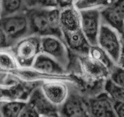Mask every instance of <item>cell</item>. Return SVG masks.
Here are the masks:
<instances>
[{
    "label": "cell",
    "mask_w": 124,
    "mask_h": 117,
    "mask_svg": "<svg viewBox=\"0 0 124 117\" xmlns=\"http://www.w3.org/2000/svg\"><path fill=\"white\" fill-rule=\"evenodd\" d=\"M109 78L117 85L124 88V69L116 65L111 71Z\"/></svg>",
    "instance_id": "25"
},
{
    "label": "cell",
    "mask_w": 124,
    "mask_h": 117,
    "mask_svg": "<svg viewBox=\"0 0 124 117\" xmlns=\"http://www.w3.org/2000/svg\"><path fill=\"white\" fill-rule=\"evenodd\" d=\"M15 79L24 84L40 83L51 80L66 81L71 84H76V81L72 75L68 73L63 75H49L37 70L32 67H19L13 72L11 76Z\"/></svg>",
    "instance_id": "5"
},
{
    "label": "cell",
    "mask_w": 124,
    "mask_h": 117,
    "mask_svg": "<svg viewBox=\"0 0 124 117\" xmlns=\"http://www.w3.org/2000/svg\"><path fill=\"white\" fill-rule=\"evenodd\" d=\"M28 17L32 34L40 37L53 35L62 37L63 33L60 23V9H29Z\"/></svg>",
    "instance_id": "1"
},
{
    "label": "cell",
    "mask_w": 124,
    "mask_h": 117,
    "mask_svg": "<svg viewBox=\"0 0 124 117\" xmlns=\"http://www.w3.org/2000/svg\"><path fill=\"white\" fill-rule=\"evenodd\" d=\"M27 101L37 110L40 117L60 116L59 108L54 106L48 101L42 93L39 85L30 92Z\"/></svg>",
    "instance_id": "12"
},
{
    "label": "cell",
    "mask_w": 124,
    "mask_h": 117,
    "mask_svg": "<svg viewBox=\"0 0 124 117\" xmlns=\"http://www.w3.org/2000/svg\"><path fill=\"white\" fill-rule=\"evenodd\" d=\"M103 88L113 101L124 102V88L114 83L109 77L104 81Z\"/></svg>",
    "instance_id": "22"
},
{
    "label": "cell",
    "mask_w": 124,
    "mask_h": 117,
    "mask_svg": "<svg viewBox=\"0 0 124 117\" xmlns=\"http://www.w3.org/2000/svg\"><path fill=\"white\" fill-rule=\"evenodd\" d=\"M70 84L66 81L51 80L42 82L39 87L48 101L60 108L66 102L71 93Z\"/></svg>",
    "instance_id": "7"
},
{
    "label": "cell",
    "mask_w": 124,
    "mask_h": 117,
    "mask_svg": "<svg viewBox=\"0 0 124 117\" xmlns=\"http://www.w3.org/2000/svg\"><path fill=\"white\" fill-rule=\"evenodd\" d=\"M57 8L59 9L73 5L74 0H55Z\"/></svg>",
    "instance_id": "29"
},
{
    "label": "cell",
    "mask_w": 124,
    "mask_h": 117,
    "mask_svg": "<svg viewBox=\"0 0 124 117\" xmlns=\"http://www.w3.org/2000/svg\"><path fill=\"white\" fill-rule=\"evenodd\" d=\"M41 37V52L47 55L68 70L70 64V51L63 38L53 35Z\"/></svg>",
    "instance_id": "4"
},
{
    "label": "cell",
    "mask_w": 124,
    "mask_h": 117,
    "mask_svg": "<svg viewBox=\"0 0 124 117\" xmlns=\"http://www.w3.org/2000/svg\"><path fill=\"white\" fill-rule=\"evenodd\" d=\"M113 107L116 117H124V101H113Z\"/></svg>",
    "instance_id": "28"
},
{
    "label": "cell",
    "mask_w": 124,
    "mask_h": 117,
    "mask_svg": "<svg viewBox=\"0 0 124 117\" xmlns=\"http://www.w3.org/2000/svg\"><path fill=\"white\" fill-rule=\"evenodd\" d=\"M26 9L57 8L55 0H24Z\"/></svg>",
    "instance_id": "24"
},
{
    "label": "cell",
    "mask_w": 124,
    "mask_h": 117,
    "mask_svg": "<svg viewBox=\"0 0 124 117\" xmlns=\"http://www.w3.org/2000/svg\"><path fill=\"white\" fill-rule=\"evenodd\" d=\"M80 29L91 45H97V37L102 25L101 9L80 11Z\"/></svg>",
    "instance_id": "8"
},
{
    "label": "cell",
    "mask_w": 124,
    "mask_h": 117,
    "mask_svg": "<svg viewBox=\"0 0 124 117\" xmlns=\"http://www.w3.org/2000/svg\"><path fill=\"white\" fill-rule=\"evenodd\" d=\"M120 35H121V39H122V40L123 42H124V31L121 34H120Z\"/></svg>",
    "instance_id": "32"
},
{
    "label": "cell",
    "mask_w": 124,
    "mask_h": 117,
    "mask_svg": "<svg viewBox=\"0 0 124 117\" xmlns=\"http://www.w3.org/2000/svg\"><path fill=\"white\" fill-rule=\"evenodd\" d=\"M117 1V0H103L105 7L113 6L116 4Z\"/></svg>",
    "instance_id": "31"
},
{
    "label": "cell",
    "mask_w": 124,
    "mask_h": 117,
    "mask_svg": "<svg viewBox=\"0 0 124 117\" xmlns=\"http://www.w3.org/2000/svg\"><path fill=\"white\" fill-rule=\"evenodd\" d=\"M24 84L18 80L9 84H0V103L14 100L24 99L23 97L27 93Z\"/></svg>",
    "instance_id": "16"
},
{
    "label": "cell",
    "mask_w": 124,
    "mask_h": 117,
    "mask_svg": "<svg viewBox=\"0 0 124 117\" xmlns=\"http://www.w3.org/2000/svg\"><path fill=\"white\" fill-rule=\"evenodd\" d=\"M40 117V115L32 105L27 101V104L24 108L20 117Z\"/></svg>",
    "instance_id": "27"
},
{
    "label": "cell",
    "mask_w": 124,
    "mask_h": 117,
    "mask_svg": "<svg viewBox=\"0 0 124 117\" xmlns=\"http://www.w3.org/2000/svg\"><path fill=\"white\" fill-rule=\"evenodd\" d=\"M87 54L92 59L107 68L110 72L116 66L115 63L108 54L98 45H91Z\"/></svg>",
    "instance_id": "20"
},
{
    "label": "cell",
    "mask_w": 124,
    "mask_h": 117,
    "mask_svg": "<svg viewBox=\"0 0 124 117\" xmlns=\"http://www.w3.org/2000/svg\"><path fill=\"white\" fill-rule=\"evenodd\" d=\"M60 23L62 32L80 29V11L74 5L60 9Z\"/></svg>",
    "instance_id": "14"
},
{
    "label": "cell",
    "mask_w": 124,
    "mask_h": 117,
    "mask_svg": "<svg viewBox=\"0 0 124 117\" xmlns=\"http://www.w3.org/2000/svg\"><path fill=\"white\" fill-rule=\"evenodd\" d=\"M116 65L121 68L124 69V42L122 41V45L120 50V55Z\"/></svg>",
    "instance_id": "30"
},
{
    "label": "cell",
    "mask_w": 124,
    "mask_h": 117,
    "mask_svg": "<svg viewBox=\"0 0 124 117\" xmlns=\"http://www.w3.org/2000/svg\"><path fill=\"white\" fill-rule=\"evenodd\" d=\"M62 38L70 52L78 55L87 54L91 45L80 29L72 31H63Z\"/></svg>",
    "instance_id": "13"
},
{
    "label": "cell",
    "mask_w": 124,
    "mask_h": 117,
    "mask_svg": "<svg viewBox=\"0 0 124 117\" xmlns=\"http://www.w3.org/2000/svg\"><path fill=\"white\" fill-rule=\"evenodd\" d=\"M11 49L20 67H31L41 53V37L30 34L16 42Z\"/></svg>",
    "instance_id": "2"
},
{
    "label": "cell",
    "mask_w": 124,
    "mask_h": 117,
    "mask_svg": "<svg viewBox=\"0 0 124 117\" xmlns=\"http://www.w3.org/2000/svg\"><path fill=\"white\" fill-rule=\"evenodd\" d=\"M76 92H71L66 102L59 108L60 116L63 117H88L87 99Z\"/></svg>",
    "instance_id": "11"
},
{
    "label": "cell",
    "mask_w": 124,
    "mask_h": 117,
    "mask_svg": "<svg viewBox=\"0 0 124 117\" xmlns=\"http://www.w3.org/2000/svg\"><path fill=\"white\" fill-rule=\"evenodd\" d=\"M31 67L49 75H63L68 73V70L58 62L42 52L37 56Z\"/></svg>",
    "instance_id": "15"
},
{
    "label": "cell",
    "mask_w": 124,
    "mask_h": 117,
    "mask_svg": "<svg viewBox=\"0 0 124 117\" xmlns=\"http://www.w3.org/2000/svg\"><path fill=\"white\" fill-rule=\"evenodd\" d=\"M26 104L27 100L25 99H18L3 102L0 106L2 117H20Z\"/></svg>",
    "instance_id": "19"
},
{
    "label": "cell",
    "mask_w": 124,
    "mask_h": 117,
    "mask_svg": "<svg viewBox=\"0 0 124 117\" xmlns=\"http://www.w3.org/2000/svg\"><path fill=\"white\" fill-rule=\"evenodd\" d=\"M13 44L3 29L0 27V50L10 48Z\"/></svg>",
    "instance_id": "26"
},
{
    "label": "cell",
    "mask_w": 124,
    "mask_h": 117,
    "mask_svg": "<svg viewBox=\"0 0 124 117\" xmlns=\"http://www.w3.org/2000/svg\"><path fill=\"white\" fill-rule=\"evenodd\" d=\"M1 18V3H0V19Z\"/></svg>",
    "instance_id": "33"
},
{
    "label": "cell",
    "mask_w": 124,
    "mask_h": 117,
    "mask_svg": "<svg viewBox=\"0 0 124 117\" xmlns=\"http://www.w3.org/2000/svg\"><path fill=\"white\" fill-rule=\"evenodd\" d=\"M73 5L79 11L105 8L103 0H74Z\"/></svg>",
    "instance_id": "23"
},
{
    "label": "cell",
    "mask_w": 124,
    "mask_h": 117,
    "mask_svg": "<svg viewBox=\"0 0 124 117\" xmlns=\"http://www.w3.org/2000/svg\"><path fill=\"white\" fill-rule=\"evenodd\" d=\"M97 45L103 49L116 64L122 45L120 34L113 27L102 21Z\"/></svg>",
    "instance_id": "6"
},
{
    "label": "cell",
    "mask_w": 124,
    "mask_h": 117,
    "mask_svg": "<svg viewBox=\"0 0 124 117\" xmlns=\"http://www.w3.org/2000/svg\"><path fill=\"white\" fill-rule=\"evenodd\" d=\"M101 14L102 22L113 27L120 34L124 31V15L114 6L101 9Z\"/></svg>",
    "instance_id": "17"
},
{
    "label": "cell",
    "mask_w": 124,
    "mask_h": 117,
    "mask_svg": "<svg viewBox=\"0 0 124 117\" xmlns=\"http://www.w3.org/2000/svg\"><path fill=\"white\" fill-rule=\"evenodd\" d=\"M78 56L81 71L85 78L91 82L105 81L109 78L111 72L107 68L92 59L88 54Z\"/></svg>",
    "instance_id": "9"
},
{
    "label": "cell",
    "mask_w": 124,
    "mask_h": 117,
    "mask_svg": "<svg viewBox=\"0 0 124 117\" xmlns=\"http://www.w3.org/2000/svg\"><path fill=\"white\" fill-rule=\"evenodd\" d=\"M0 117H2V115H1V110H0Z\"/></svg>",
    "instance_id": "34"
},
{
    "label": "cell",
    "mask_w": 124,
    "mask_h": 117,
    "mask_svg": "<svg viewBox=\"0 0 124 117\" xmlns=\"http://www.w3.org/2000/svg\"><path fill=\"white\" fill-rule=\"evenodd\" d=\"M0 27L4 30L13 45L22 38L32 34L26 10L1 17Z\"/></svg>",
    "instance_id": "3"
},
{
    "label": "cell",
    "mask_w": 124,
    "mask_h": 117,
    "mask_svg": "<svg viewBox=\"0 0 124 117\" xmlns=\"http://www.w3.org/2000/svg\"><path fill=\"white\" fill-rule=\"evenodd\" d=\"M1 17L14 15L26 10L24 0H0Z\"/></svg>",
    "instance_id": "21"
},
{
    "label": "cell",
    "mask_w": 124,
    "mask_h": 117,
    "mask_svg": "<svg viewBox=\"0 0 124 117\" xmlns=\"http://www.w3.org/2000/svg\"><path fill=\"white\" fill-rule=\"evenodd\" d=\"M89 116L95 117H116L113 107V101L103 91L87 99Z\"/></svg>",
    "instance_id": "10"
},
{
    "label": "cell",
    "mask_w": 124,
    "mask_h": 117,
    "mask_svg": "<svg viewBox=\"0 0 124 117\" xmlns=\"http://www.w3.org/2000/svg\"><path fill=\"white\" fill-rule=\"evenodd\" d=\"M20 67L11 48L0 50V74L11 76Z\"/></svg>",
    "instance_id": "18"
}]
</instances>
